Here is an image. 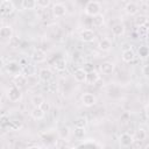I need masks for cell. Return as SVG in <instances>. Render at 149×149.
I'll return each mask as SVG.
<instances>
[{"label": "cell", "mask_w": 149, "mask_h": 149, "mask_svg": "<svg viewBox=\"0 0 149 149\" xmlns=\"http://www.w3.org/2000/svg\"><path fill=\"white\" fill-rule=\"evenodd\" d=\"M112 34L114 36H122L125 34V26L122 23H116L112 27Z\"/></svg>", "instance_id": "23"}, {"label": "cell", "mask_w": 149, "mask_h": 149, "mask_svg": "<svg viewBox=\"0 0 149 149\" xmlns=\"http://www.w3.org/2000/svg\"><path fill=\"white\" fill-rule=\"evenodd\" d=\"M104 22H105V17H104L102 14H99V15H97L92 19V23L95 27H101L104 24Z\"/></svg>", "instance_id": "28"}, {"label": "cell", "mask_w": 149, "mask_h": 149, "mask_svg": "<svg viewBox=\"0 0 149 149\" xmlns=\"http://www.w3.org/2000/svg\"><path fill=\"white\" fill-rule=\"evenodd\" d=\"M146 137H147V133H146L144 128H139V129L136 130V140L142 142Z\"/></svg>", "instance_id": "33"}, {"label": "cell", "mask_w": 149, "mask_h": 149, "mask_svg": "<svg viewBox=\"0 0 149 149\" xmlns=\"http://www.w3.org/2000/svg\"><path fill=\"white\" fill-rule=\"evenodd\" d=\"M51 12H52V15L55 17H63L66 14L68 9H66V6L65 5H63L61 2H57V3H54L52 5Z\"/></svg>", "instance_id": "6"}, {"label": "cell", "mask_w": 149, "mask_h": 149, "mask_svg": "<svg viewBox=\"0 0 149 149\" xmlns=\"http://www.w3.org/2000/svg\"><path fill=\"white\" fill-rule=\"evenodd\" d=\"M86 72H91V71H94V66H93V64L92 63H86V64H84V68H83Z\"/></svg>", "instance_id": "37"}, {"label": "cell", "mask_w": 149, "mask_h": 149, "mask_svg": "<svg viewBox=\"0 0 149 149\" xmlns=\"http://www.w3.org/2000/svg\"><path fill=\"white\" fill-rule=\"evenodd\" d=\"M121 57H122V61H123V62H126V63H130V62L135 58V52H134L133 49H126V50L122 51Z\"/></svg>", "instance_id": "19"}, {"label": "cell", "mask_w": 149, "mask_h": 149, "mask_svg": "<svg viewBox=\"0 0 149 149\" xmlns=\"http://www.w3.org/2000/svg\"><path fill=\"white\" fill-rule=\"evenodd\" d=\"M52 71L49 69V68H42V69H40L38 70V78H40V80H42V81H49V80H51L52 79Z\"/></svg>", "instance_id": "11"}, {"label": "cell", "mask_w": 149, "mask_h": 149, "mask_svg": "<svg viewBox=\"0 0 149 149\" xmlns=\"http://www.w3.org/2000/svg\"><path fill=\"white\" fill-rule=\"evenodd\" d=\"M119 142H120V146L123 148L130 147L134 143V136L130 135L129 133H122L119 137Z\"/></svg>", "instance_id": "9"}, {"label": "cell", "mask_w": 149, "mask_h": 149, "mask_svg": "<svg viewBox=\"0 0 149 149\" xmlns=\"http://www.w3.org/2000/svg\"><path fill=\"white\" fill-rule=\"evenodd\" d=\"M19 44H20V38H17V37H12V38L9 40V45H10L12 48H16V47H19Z\"/></svg>", "instance_id": "36"}, {"label": "cell", "mask_w": 149, "mask_h": 149, "mask_svg": "<svg viewBox=\"0 0 149 149\" xmlns=\"http://www.w3.org/2000/svg\"><path fill=\"white\" fill-rule=\"evenodd\" d=\"M21 6H22L23 9L30 10V9H35V8L37 7V3H36V1H34V0H22Z\"/></svg>", "instance_id": "25"}, {"label": "cell", "mask_w": 149, "mask_h": 149, "mask_svg": "<svg viewBox=\"0 0 149 149\" xmlns=\"http://www.w3.org/2000/svg\"><path fill=\"white\" fill-rule=\"evenodd\" d=\"M114 68H115L114 63H113V62H109V61L102 62V63L100 64V71H101L102 74H106V76L112 74L113 71H114Z\"/></svg>", "instance_id": "10"}, {"label": "cell", "mask_w": 149, "mask_h": 149, "mask_svg": "<svg viewBox=\"0 0 149 149\" xmlns=\"http://www.w3.org/2000/svg\"><path fill=\"white\" fill-rule=\"evenodd\" d=\"M135 26L136 27H142V26H147L149 24V17L144 14H140L135 17Z\"/></svg>", "instance_id": "21"}, {"label": "cell", "mask_w": 149, "mask_h": 149, "mask_svg": "<svg viewBox=\"0 0 149 149\" xmlns=\"http://www.w3.org/2000/svg\"><path fill=\"white\" fill-rule=\"evenodd\" d=\"M28 149H42V148L38 146H30V147H28Z\"/></svg>", "instance_id": "39"}, {"label": "cell", "mask_w": 149, "mask_h": 149, "mask_svg": "<svg viewBox=\"0 0 149 149\" xmlns=\"http://www.w3.org/2000/svg\"><path fill=\"white\" fill-rule=\"evenodd\" d=\"M31 59L35 63H43L47 59V54H45L44 50H42L40 48H36L31 52Z\"/></svg>", "instance_id": "8"}, {"label": "cell", "mask_w": 149, "mask_h": 149, "mask_svg": "<svg viewBox=\"0 0 149 149\" xmlns=\"http://www.w3.org/2000/svg\"><path fill=\"white\" fill-rule=\"evenodd\" d=\"M146 149H149V143H148V144L146 146Z\"/></svg>", "instance_id": "41"}, {"label": "cell", "mask_w": 149, "mask_h": 149, "mask_svg": "<svg viewBox=\"0 0 149 149\" xmlns=\"http://www.w3.org/2000/svg\"><path fill=\"white\" fill-rule=\"evenodd\" d=\"M137 52H139V56H140L141 58H147V57H149V48L146 47V45L140 47Z\"/></svg>", "instance_id": "30"}, {"label": "cell", "mask_w": 149, "mask_h": 149, "mask_svg": "<svg viewBox=\"0 0 149 149\" xmlns=\"http://www.w3.org/2000/svg\"><path fill=\"white\" fill-rule=\"evenodd\" d=\"M0 37L3 40H10L13 37V28L9 24H5L0 28Z\"/></svg>", "instance_id": "12"}, {"label": "cell", "mask_w": 149, "mask_h": 149, "mask_svg": "<svg viewBox=\"0 0 149 149\" xmlns=\"http://www.w3.org/2000/svg\"><path fill=\"white\" fill-rule=\"evenodd\" d=\"M146 112H147V115L149 116V104L147 105V107H146Z\"/></svg>", "instance_id": "40"}, {"label": "cell", "mask_w": 149, "mask_h": 149, "mask_svg": "<svg viewBox=\"0 0 149 149\" xmlns=\"http://www.w3.org/2000/svg\"><path fill=\"white\" fill-rule=\"evenodd\" d=\"M5 68H6V71H7L8 73L14 74V76L19 74L20 71L22 70V69H21V64H20V62H16V61H9V62L5 65Z\"/></svg>", "instance_id": "4"}, {"label": "cell", "mask_w": 149, "mask_h": 149, "mask_svg": "<svg viewBox=\"0 0 149 149\" xmlns=\"http://www.w3.org/2000/svg\"><path fill=\"white\" fill-rule=\"evenodd\" d=\"M142 73H143V76H144L147 79H149V64H146V65L142 68Z\"/></svg>", "instance_id": "38"}, {"label": "cell", "mask_w": 149, "mask_h": 149, "mask_svg": "<svg viewBox=\"0 0 149 149\" xmlns=\"http://www.w3.org/2000/svg\"><path fill=\"white\" fill-rule=\"evenodd\" d=\"M86 125H87V120H86V118H84V116H79V118H77L76 121H74V126H76V127L85 128Z\"/></svg>", "instance_id": "31"}, {"label": "cell", "mask_w": 149, "mask_h": 149, "mask_svg": "<svg viewBox=\"0 0 149 149\" xmlns=\"http://www.w3.org/2000/svg\"><path fill=\"white\" fill-rule=\"evenodd\" d=\"M13 83H14L15 86H17V87L21 88V87H23V86L27 85L28 78H27L23 73H19V74H16V76L13 77Z\"/></svg>", "instance_id": "13"}, {"label": "cell", "mask_w": 149, "mask_h": 149, "mask_svg": "<svg viewBox=\"0 0 149 149\" xmlns=\"http://www.w3.org/2000/svg\"><path fill=\"white\" fill-rule=\"evenodd\" d=\"M30 115H31V118H33L34 120H41V119L44 118L45 113L42 111L41 107H34V108L31 109V112H30Z\"/></svg>", "instance_id": "22"}, {"label": "cell", "mask_w": 149, "mask_h": 149, "mask_svg": "<svg viewBox=\"0 0 149 149\" xmlns=\"http://www.w3.org/2000/svg\"><path fill=\"white\" fill-rule=\"evenodd\" d=\"M15 9V6L13 3V1L10 0H2L0 3V12L2 16H8L10 15Z\"/></svg>", "instance_id": "3"}, {"label": "cell", "mask_w": 149, "mask_h": 149, "mask_svg": "<svg viewBox=\"0 0 149 149\" xmlns=\"http://www.w3.org/2000/svg\"><path fill=\"white\" fill-rule=\"evenodd\" d=\"M22 127H23V123L21 121H19V120H9L7 129L12 130V132H16V130L22 129Z\"/></svg>", "instance_id": "20"}, {"label": "cell", "mask_w": 149, "mask_h": 149, "mask_svg": "<svg viewBox=\"0 0 149 149\" xmlns=\"http://www.w3.org/2000/svg\"><path fill=\"white\" fill-rule=\"evenodd\" d=\"M81 102L86 107H92L97 104V97L91 92H85L81 95Z\"/></svg>", "instance_id": "5"}, {"label": "cell", "mask_w": 149, "mask_h": 149, "mask_svg": "<svg viewBox=\"0 0 149 149\" xmlns=\"http://www.w3.org/2000/svg\"><path fill=\"white\" fill-rule=\"evenodd\" d=\"M86 130L85 128H81V127H74V130H73V135L77 137V139H81L84 137Z\"/></svg>", "instance_id": "32"}, {"label": "cell", "mask_w": 149, "mask_h": 149, "mask_svg": "<svg viewBox=\"0 0 149 149\" xmlns=\"http://www.w3.org/2000/svg\"><path fill=\"white\" fill-rule=\"evenodd\" d=\"M43 101H44V98L41 94H36V95H34L31 98V104H33L34 107H40Z\"/></svg>", "instance_id": "29"}, {"label": "cell", "mask_w": 149, "mask_h": 149, "mask_svg": "<svg viewBox=\"0 0 149 149\" xmlns=\"http://www.w3.org/2000/svg\"><path fill=\"white\" fill-rule=\"evenodd\" d=\"M40 107L42 108V111H43L44 113H48V112L50 111V108H51V106H50V102H49V101H47V100H44Z\"/></svg>", "instance_id": "35"}, {"label": "cell", "mask_w": 149, "mask_h": 149, "mask_svg": "<svg viewBox=\"0 0 149 149\" xmlns=\"http://www.w3.org/2000/svg\"><path fill=\"white\" fill-rule=\"evenodd\" d=\"M149 34V24L147 26H142V27H137V35L139 37H147Z\"/></svg>", "instance_id": "27"}, {"label": "cell", "mask_w": 149, "mask_h": 149, "mask_svg": "<svg viewBox=\"0 0 149 149\" xmlns=\"http://www.w3.org/2000/svg\"><path fill=\"white\" fill-rule=\"evenodd\" d=\"M98 48H99L101 51L107 52V51H109V50L112 49V42H111L108 38H101V40L99 41V43H98Z\"/></svg>", "instance_id": "18"}, {"label": "cell", "mask_w": 149, "mask_h": 149, "mask_svg": "<svg viewBox=\"0 0 149 149\" xmlns=\"http://www.w3.org/2000/svg\"><path fill=\"white\" fill-rule=\"evenodd\" d=\"M100 79V76H99V73L94 70V71H91V72H87V76H86V80H85V83L87 84V85H94V84H97V81Z\"/></svg>", "instance_id": "16"}, {"label": "cell", "mask_w": 149, "mask_h": 149, "mask_svg": "<svg viewBox=\"0 0 149 149\" xmlns=\"http://www.w3.org/2000/svg\"><path fill=\"white\" fill-rule=\"evenodd\" d=\"M79 36H80V40H81L83 42H86V43H91V42H93L94 38H95L94 31H93L92 29H90V28L83 29V30L80 31Z\"/></svg>", "instance_id": "7"}, {"label": "cell", "mask_w": 149, "mask_h": 149, "mask_svg": "<svg viewBox=\"0 0 149 149\" xmlns=\"http://www.w3.org/2000/svg\"><path fill=\"white\" fill-rule=\"evenodd\" d=\"M125 12L128 14V15H135L137 12H139V6L136 2H127L126 6H125Z\"/></svg>", "instance_id": "17"}, {"label": "cell", "mask_w": 149, "mask_h": 149, "mask_svg": "<svg viewBox=\"0 0 149 149\" xmlns=\"http://www.w3.org/2000/svg\"><path fill=\"white\" fill-rule=\"evenodd\" d=\"M58 136H59V139H62V140H68V137L70 136V128L69 127H66V126H63V127H61L59 129H58Z\"/></svg>", "instance_id": "26"}, {"label": "cell", "mask_w": 149, "mask_h": 149, "mask_svg": "<svg viewBox=\"0 0 149 149\" xmlns=\"http://www.w3.org/2000/svg\"><path fill=\"white\" fill-rule=\"evenodd\" d=\"M54 68L57 70V71H64L66 69V62L64 58H57L55 62H54Z\"/></svg>", "instance_id": "24"}, {"label": "cell", "mask_w": 149, "mask_h": 149, "mask_svg": "<svg viewBox=\"0 0 149 149\" xmlns=\"http://www.w3.org/2000/svg\"><path fill=\"white\" fill-rule=\"evenodd\" d=\"M84 12H85L86 15L94 17V16H97V15L100 14V12H101V5L98 1H88L85 5Z\"/></svg>", "instance_id": "1"}, {"label": "cell", "mask_w": 149, "mask_h": 149, "mask_svg": "<svg viewBox=\"0 0 149 149\" xmlns=\"http://www.w3.org/2000/svg\"><path fill=\"white\" fill-rule=\"evenodd\" d=\"M86 76H87V72H86L83 68H78V69H76L74 72H73L74 80L78 81V83H85Z\"/></svg>", "instance_id": "14"}, {"label": "cell", "mask_w": 149, "mask_h": 149, "mask_svg": "<svg viewBox=\"0 0 149 149\" xmlns=\"http://www.w3.org/2000/svg\"><path fill=\"white\" fill-rule=\"evenodd\" d=\"M36 66L34 65V64H31V63H28V64H26L24 66H22V73L27 77V78H29V77H34L35 76V73H36Z\"/></svg>", "instance_id": "15"}, {"label": "cell", "mask_w": 149, "mask_h": 149, "mask_svg": "<svg viewBox=\"0 0 149 149\" xmlns=\"http://www.w3.org/2000/svg\"><path fill=\"white\" fill-rule=\"evenodd\" d=\"M6 95H7V99H8L9 101L16 102V101H19V100L22 98V92H21V88H20V87L13 85V86H10V87L7 90Z\"/></svg>", "instance_id": "2"}, {"label": "cell", "mask_w": 149, "mask_h": 149, "mask_svg": "<svg viewBox=\"0 0 149 149\" xmlns=\"http://www.w3.org/2000/svg\"><path fill=\"white\" fill-rule=\"evenodd\" d=\"M37 3V7L41 8V9H45L50 6V0H37L36 1Z\"/></svg>", "instance_id": "34"}]
</instances>
